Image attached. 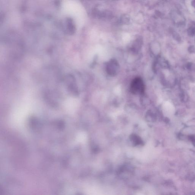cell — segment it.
Returning <instances> with one entry per match:
<instances>
[{"label": "cell", "mask_w": 195, "mask_h": 195, "mask_svg": "<svg viewBox=\"0 0 195 195\" xmlns=\"http://www.w3.org/2000/svg\"><path fill=\"white\" fill-rule=\"evenodd\" d=\"M119 65L116 59H111L107 63V72L111 76L116 75L119 72Z\"/></svg>", "instance_id": "cell-2"}, {"label": "cell", "mask_w": 195, "mask_h": 195, "mask_svg": "<svg viewBox=\"0 0 195 195\" xmlns=\"http://www.w3.org/2000/svg\"><path fill=\"white\" fill-rule=\"evenodd\" d=\"M189 10L191 11V12H193L194 11L195 9L194 8L192 7H191V6H189Z\"/></svg>", "instance_id": "cell-3"}, {"label": "cell", "mask_w": 195, "mask_h": 195, "mask_svg": "<svg viewBox=\"0 0 195 195\" xmlns=\"http://www.w3.org/2000/svg\"><path fill=\"white\" fill-rule=\"evenodd\" d=\"M130 90L131 93L135 95H141L144 93L145 85L141 78L136 77L132 80L131 83Z\"/></svg>", "instance_id": "cell-1"}]
</instances>
